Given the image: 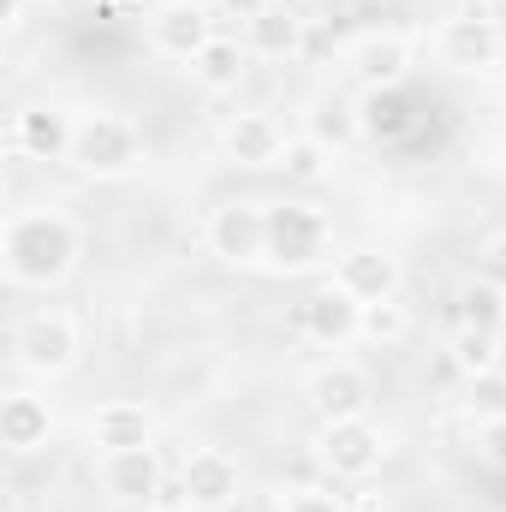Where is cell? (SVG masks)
<instances>
[{
    "label": "cell",
    "instance_id": "obj_34",
    "mask_svg": "<svg viewBox=\"0 0 506 512\" xmlns=\"http://www.w3.org/2000/svg\"><path fill=\"white\" fill-rule=\"evenodd\" d=\"M149 512H191L185 501H161V507H149Z\"/></svg>",
    "mask_w": 506,
    "mask_h": 512
},
{
    "label": "cell",
    "instance_id": "obj_31",
    "mask_svg": "<svg viewBox=\"0 0 506 512\" xmlns=\"http://www.w3.org/2000/svg\"><path fill=\"white\" fill-rule=\"evenodd\" d=\"M274 0H215V18H239V24H251V18H262Z\"/></svg>",
    "mask_w": 506,
    "mask_h": 512
},
{
    "label": "cell",
    "instance_id": "obj_28",
    "mask_svg": "<svg viewBox=\"0 0 506 512\" xmlns=\"http://www.w3.org/2000/svg\"><path fill=\"white\" fill-rule=\"evenodd\" d=\"M471 453H477L483 471L506 477V417H495V423H471Z\"/></svg>",
    "mask_w": 506,
    "mask_h": 512
},
{
    "label": "cell",
    "instance_id": "obj_18",
    "mask_svg": "<svg viewBox=\"0 0 506 512\" xmlns=\"http://www.w3.org/2000/svg\"><path fill=\"white\" fill-rule=\"evenodd\" d=\"M84 435L96 453H131V447H155V423L137 399H102L84 417Z\"/></svg>",
    "mask_w": 506,
    "mask_h": 512
},
{
    "label": "cell",
    "instance_id": "obj_27",
    "mask_svg": "<svg viewBox=\"0 0 506 512\" xmlns=\"http://www.w3.org/2000/svg\"><path fill=\"white\" fill-rule=\"evenodd\" d=\"M405 334H411V310H405V298L364 304V340H376V346H399Z\"/></svg>",
    "mask_w": 506,
    "mask_h": 512
},
{
    "label": "cell",
    "instance_id": "obj_19",
    "mask_svg": "<svg viewBox=\"0 0 506 512\" xmlns=\"http://www.w3.org/2000/svg\"><path fill=\"white\" fill-rule=\"evenodd\" d=\"M417 102H411V90L405 84H393V90H364V102H358V131L381 143V149H399V143H411L417 137Z\"/></svg>",
    "mask_w": 506,
    "mask_h": 512
},
{
    "label": "cell",
    "instance_id": "obj_29",
    "mask_svg": "<svg viewBox=\"0 0 506 512\" xmlns=\"http://www.w3.org/2000/svg\"><path fill=\"white\" fill-rule=\"evenodd\" d=\"M280 512H352V495H334V489L310 483V489H286Z\"/></svg>",
    "mask_w": 506,
    "mask_h": 512
},
{
    "label": "cell",
    "instance_id": "obj_15",
    "mask_svg": "<svg viewBox=\"0 0 506 512\" xmlns=\"http://www.w3.org/2000/svg\"><path fill=\"white\" fill-rule=\"evenodd\" d=\"M286 137H292V131L280 126L274 114H233V120L221 126V155H227L233 167H245V173H268V167H280Z\"/></svg>",
    "mask_w": 506,
    "mask_h": 512
},
{
    "label": "cell",
    "instance_id": "obj_13",
    "mask_svg": "<svg viewBox=\"0 0 506 512\" xmlns=\"http://www.w3.org/2000/svg\"><path fill=\"white\" fill-rule=\"evenodd\" d=\"M72 137H78V114L60 102H30L12 114V149L24 161H72Z\"/></svg>",
    "mask_w": 506,
    "mask_h": 512
},
{
    "label": "cell",
    "instance_id": "obj_10",
    "mask_svg": "<svg viewBox=\"0 0 506 512\" xmlns=\"http://www.w3.org/2000/svg\"><path fill=\"white\" fill-rule=\"evenodd\" d=\"M102 495L126 512H149L161 501H179V489H167L161 453L155 447H131V453H102Z\"/></svg>",
    "mask_w": 506,
    "mask_h": 512
},
{
    "label": "cell",
    "instance_id": "obj_20",
    "mask_svg": "<svg viewBox=\"0 0 506 512\" xmlns=\"http://www.w3.org/2000/svg\"><path fill=\"white\" fill-rule=\"evenodd\" d=\"M471 328V334H506V292L483 274H465L453 286V334Z\"/></svg>",
    "mask_w": 506,
    "mask_h": 512
},
{
    "label": "cell",
    "instance_id": "obj_7",
    "mask_svg": "<svg viewBox=\"0 0 506 512\" xmlns=\"http://www.w3.org/2000/svg\"><path fill=\"white\" fill-rule=\"evenodd\" d=\"M203 245H209L215 262H227V268H256L268 256V203H256V197L215 203L209 221H203Z\"/></svg>",
    "mask_w": 506,
    "mask_h": 512
},
{
    "label": "cell",
    "instance_id": "obj_1",
    "mask_svg": "<svg viewBox=\"0 0 506 512\" xmlns=\"http://www.w3.org/2000/svg\"><path fill=\"white\" fill-rule=\"evenodd\" d=\"M84 256V227L60 209V203H42V209H12L6 227H0V268L12 286L24 292H48L60 286Z\"/></svg>",
    "mask_w": 506,
    "mask_h": 512
},
{
    "label": "cell",
    "instance_id": "obj_32",
    "mask_svg": "<svg viewBox=\"0 0 506 512\" xmlns=\"http://www.w3.org/2000/svg\"><path fill=\"white\" fill-rule=\"evenodd\" d=\"M24 12H30V0H0V30L18 36L24 30Z\"/></svg>",
    "mask_w": 506,
    "mask_h": 512
},
{
    "label": "cell",
    "instance_id": "obj_6",
    "mask_svg": "<svg viewBox=\"0 0 506 512\" xmlns=\"http://www.w3.org/2000/svg\"><path fill=\"white\" fill-rule=\"evenodd\" d=\"M435 60L459 78H477V72H495L506 60V30L495 12H477V6H459L441 18L435 30Z\"/></svg>",
    "mask_w": 506,
    "mask_h": 512
},
{
    "label": "cell",
    "instance_id": "obj_33",
    "mask_svg": "<svg viewBox=\"0 0 506 512\" xmlns=\"http://www.w3.org/2000/svg\"><path fill=\"white\" fill-rule=\"evenodd\" d=\"M465 6H477V12H501L506 0H465Z\"/></svg>",
    "mask_w": 506,
    "mask_h": 512
},
{
    "label": "cell",
    "instance_id": "obj_12",
    "mask_svg": "<svg viewBox=\"0 0 506 512\" xmlns=\"http://www.w3.org/2000/svg\"><path fill=\"white\" fill-rule=\"evenodd\" d=\"M239 495H245V471L227 447H197L179 465V501L191 512H227L239 507Z\"/></svg>",
    "mask_w": 506,
    "mask_h": 512
},
{
    "label": "cell",
    "instance_id": "obj_26",
    "mask_svg": "<svg viewBox=\"0 0 506 512\" xmlns=\"http://www.w3.org/2000/svg\"><path fill=\"white\" fill-rule=\"evenodd\" d=\"M501 340L506 334H471V328H459V334H453V364H459V376L501 370Z\"/></svg>",
    "mask_w": 506,
    "mask_h": 512
},
{
    "label": "cell",
    "instance_id": "obj_9",
    "mask_svg": "<svg viewBox=\"0 0 506 512\" xmlns=\"http://www.w3.org/2000/svg\"><path fill=\"white\" fill-rule=\"evenodd\" d=\"M292 328H298L310 346H322V352H346L352 340H364V304L328 280V286H310V292L292 304Z\"/></svg>",
    "mask_w": 506,
    "mask_h": 512
},
{
    "label": "cell",
    "instance_id": "obj_11",
    "mask_svg": "<svg viewBox=\"0 0 506 512\" xmlns=\"http://www.w3.org/2000/svg\"><path fill=\"white\" fill-rule=\"evenodd\" d=\"M370 399H376L370 370H364V364H352V358H328V364H316V370L304 376V405H310V417H316V423L364 417V411H370Z\"/></svg>",
    "mask_w": 506,
    "mask_h": 512
},
{
    "label": "cell",
    "instance_id": "obj_21",
    "mask_svg": "<svg viewBox=\"0 0 506 512\" xmlns=\"http://www.w3.org/2000/svg\"><path fill=\"white\" fill-rule=\"evenodd\" d=\"M245 48H251V60H292V54H304V18L286 0H274L262 18L245 24Z\"/></svg>",
    "mask_w": 506,
    "mask_h": 512
},
{
    "label": "cell",
    "instance_id": "obj_24",
    "mask_svg": "<svg viewBox=\"0 0 506 512\" xmlns=\"http://www.w3.org/2000/svg\"><path fill=\"white\" fill-rule=\"evenodd\" d=\"M304 131L316 137V143H328L334 155L346 149V143H358L364 131H358V108H346V102H310V114H304Z\"/></svg>",
    "mask_w": 506,
    "mask_h": 512
},
{
    "label": "cell",
    "instance_id": "obj_17",
    "mask_svg": "<svg viewBox=\"0 0 506 512\" xmlns=\"http://www.w3.org/2000/svg\"><path fill=\"white\" fill-rule=\"evenodd\" d=\"M48 435H54L48 399H42L36 387H12V393L0 399V447H6L12 459H30V453L48 447Z\"/></svg>",
    "mask_w": 506,
    "mask_h": 512
},
{
    "label": "cell",
    "instance_id": "obj_16",
    "mask_svg": "<svg viewBox=\"0 0 506 512\" xmlns=\"http://www.w3.org/2000/svg\"><path fill=\"white\" fill-rule=\"evenodd\" d=\"M346 66H352V78H358L364 90H393V84L411 78V42H405L399 30H364V36L352 42Z\"/></svg>",
    "mask_w": 506,
    "mask_h": 512
},
{
    "label": "cell",
    "instance_id": "obj_25",
    "mask_svg": "<svg viewBox=\"0 0 506 512\" xmlns=\"http://www.w3.org/2000/svg\"><path fill=\"white\" fill-rule=\"evenodd\" d=\"M459 411H465V423H495V417H506V370L465 376V387H459Z\"/></svg>",
    "mask_w": 506,
    "mask_h": 512
},
{
    "label": "cell",
    "instance_id": "obj_14",
    "mask_svg": "<svg viewBox=\"0 0 506 512\" xmlns=\"http://www.w3.org/2000/svg\"><path fill=\"white\" fill-rule=\"evenodd\" d=\"M334 286L352 292L358 304H381V298H399L405 268H399V256L381 251V245H352V251L334 256Z\"/></svg>",
    "mask_w": 506,
    "mask_h": 512
},
{
    "label": "cell",
    "instance_id": "obj_5",
    "mask_svg": "<svg viewBox=\"0 0 506 512\" xmlns=\"http://www.w3.org/2000/svg\"><path fill=\"white\" fill-rule=\"evenodd\" d=\"M137 161H143V131L131 126L126 114H114V108H90V114H78L72 167H78L84 179H96V185L126 179V173H137Z\"/></svg>",
    "mask_w": 506,
    "mask_h": 512
},
{
    "label": "cell",
    "instance_id": "obj_23",
    "mask_svg": "<svg viewBox=\"0 0 506 512\" xmlns=\"http://www.w3.org/2000/svg\"><path fill=\"white\" fill-rule=\"evenodd\" d=\"M280 173H286L292 185H322V179L334 173V149L316 143L310 131H292V137H286V155H280Z\"/></svg>",
    "mask_w": 506,
    "mask_h": 512
},
{
    "label": "cell",
    "instance_id": "obj_3",
    "mask_svg": "<svg viewBox=\"0 0 506 512\" xmlns=\"http://www.w3.org/2000/svg\"><path fill=\"white\" fill-rule=\"evenodd\" d=\"M78 352H84V334H78V316L72 310H30L18 316L12 328V364L30 376V382H60L78 370Z\"/></svg>",
    "mask_w": 506,
    "mask_h": 512
},
{
    "label": "cell",
    "instance_id": "obj_4",
    "mask_svg": "<svg viewBox=\"0 0 506 512\" xmlns=\"http://www.w3.org/2000/svg\"><path fill=\"white\" fill-rule=\"evenodd\" d=\"M328 245H334V227L316 203H298V197H280L268 203V256L262 268L274 274H310L328 262Z\"/></svg>",
    "mask_w": 506,
    "mask_h": 512
},
{
    "label": "cell",
    "instance_id": "obj_8",
    "mask_svg": "<svg viewBox=\"0 0 506 512\" xmlns=\"http://www.w3.org/2000/svg\"><path fill=\"white\" fill-rule=\"evenodd\" d=\"M143 30H149V48H155L161 60H179V66H191V60L221 36L209 0H155V6L143 12Z\"/></svg>",
    "mask_w": 506,
    "mask_h": 512
},
{
    "label": "cell",
    "instance_id": "obj_2",
    "mask_svg": "<svg viewBox=\"0 0 506 512\" xmlns=\"http://www.w3.org/2000/svg\"><path fill=\"white\" fill-rule=\"evenodd\" d=\"M310 459L322 465L328 483H370L381 477V465L393 459V435L376 417H340V423H316L310 435Z\"/></svg>",
    "mask_w": 506,
    "mask_h": 512
},
{
    "label": "cell",
    "instance_id": "obj_35",
    "mask_svg": "<svg viewBox=\"0 0 506 512\" xmlns=\"http://www.w3.org/2000/svg\"><path fill=\"white\" fill-rule=\"evenodd\" d=\"M48 6H60V0H48Z\"/></svg>",
    "mask_w": 506,
    "mask_h": 512
},
{
    "label": "cell",
    "instance_id": "obj_30",
    "mask_svg": "<svg viewBox=\"0 0 506 512\" xmlns=\"http://www.w3.org/2000/svg\"><path fill=\"white\" fill-rule=\"evenodd\" d=\"M477 274L495 280V286L506 292V233H489V239H483V251H477Z\"/></svg>",
    "mask_w": 506,
    "mask_h": 512
},
{
    "label": "cell",
    "instance_id": "obj_22",
    "mask_svg": "<svg viewBox=\"0 0 506 512\" xmlns=\"http://www.w3.org/2000/svg\"><path fill=\"white\" fill-rule=\"evenodd\" d=\"M251 72V48L239 42V36H215L197 60H191V78L209 90V96H227V90H239V78Z\"/></svg>",
    "mask_w": 506,
    "mask_h": 512
}]
</instances>
